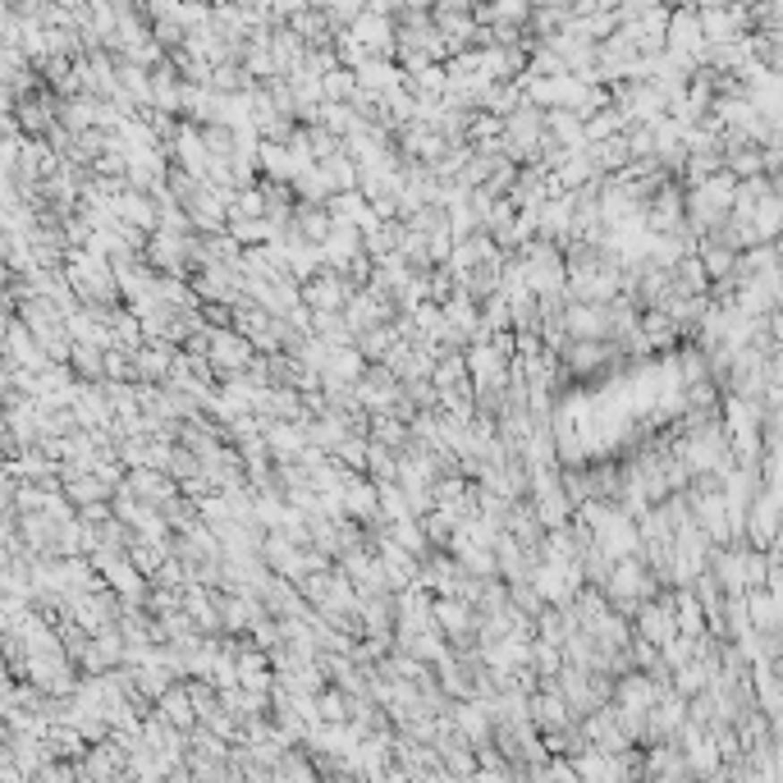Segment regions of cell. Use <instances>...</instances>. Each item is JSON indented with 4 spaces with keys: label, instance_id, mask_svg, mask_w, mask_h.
<instances>
[{
    "label": "cell",
    "instance_id": "6da1fadb",
    "mask_svg": "<svg viewBox=\"0 0 783 783\" xmlns=\"http://www.w3.org/2000/svg\"><path fill=\"white\" fill-rule=\"evenodd\" d=\"M605 592L618 600V605H637V600H651L655 596V573L646 568V559L637 555H623L609 564L605 573Z\"/></svg>",
    "mask_w": 783,
    "mask_h": 783
},
{
    "label": "cell",
    "instance_id": "30bf717a",
    "mask_svg": "<svg viewBox=\"0 0 783 783\" xmlns=\"http://www.w3.org/2000/svg\"><path fill=\"white\" fill-rule=\"evenodd\" d=\"M508 600H514L518 609H540V592H536L532 582H514V586H508Z\"/></svg>",
    "mask_w": 783,
    "mask_h": 783
},
{
    "label": "cell",
    "instance_id": "9c48e42d",
    "mask_svg": "<svg viewBox=\"0 0 783 783\" xmlns=\"http://www.w3.org/2000/svg\"><path fill=\"white\" fill-rule=\"evenodd\" d=\"M138 371H142L147 380H166V376H170V358L156 353V348H147V353H138Z\"/></svg>",
    "mask_w": 783,
    "mask_h": 783
},
{
    "label": "cell",
    "instance_id": "7a4b0ae2",
    "mask_svg": "<svg viewBox=\"0 0 783 783\" xmlns=\"http://www.w3.org/2000/svg\"><path fill=\"white\" fill-rule=\"evenodd\" d=\"M348 298H353V289H348L335 270H317V276L302 285V294H298V302L311 311V317H339Z\"/></svg>",
    "mask_w": 783,
    "mask_h": 783
},
{
    "label": "cell",
    "instance_id": "5b68a950",
    "mask_svg": "<svg viewBox=\"0 0 783 783\" xmlns=\"http://www.w3.org/2000/svg\"><path fill=\"white\" fill-rule=\"evenodd\" d=\"M559 358H564V367H573V371H596V367L605 362V348H600V344H564Z\"/></svg>",
    "mask_w": 783,
    "mask_h": 783
},
{
    "label": "cell",
    "instance_id": "52a82bcc",
    "mask_svg": "<svg viewBox=\"0 0 783 783\" xmlns=\"http://www.w3.org/2000/svg\"><path fill=\"white\" fill-rule=\"evenodd\" d=\"M133 490H138L142 499H151V504L170 499V481H166L161 472H138V477H133Z\"/></svg>",
    "mask_w": 783,
    "mask_h": 783
},
{
    "label": "cell",
    "instance_id": "8992f818",
    "mask_svg": "<svg viewBox=\"0 0 783 783\" xmlns=\"http://www.w3.org/2000/svg\"><path fill=\"white\" fill-rule=\"evenodd\" d=\"M436 618L445 623V633H449V637H463L467 628H472V614H467L463 600H458V605H454V600H436Z\"/></svg>",
    "mask_w": 783,
    "mask_h": 783
},
{
    "label": "cell",
    "instance_id": "277c9868",
    "mask_svg": "<svg viewBox=\"0 0 783 783\" xmlns=\"http://www.w3.org/2000/svg\"><path fill=\"white\" fill-rule=\"evenodd\" d=\"M353 92H358L353 69H330V73H321V97H326V106H348V101H353Z\"/></svg>",
    "mask_w": 783,
    "mask_h": 783
},
{
    "label": "cell",
    "instance_id": "3957f363",
    "mask_svg": "<svg viewBox=\"0 0 783 783\" xmlns=\"http://www.w3.org/2000/svg\"><path fill=\"white\" fill-rule=\"evenodd\" d=\"M289 234L298 243H307V248H326L330 243V234H335V220H330V211L326 207H294V225H289Z\"/></svg>",
    "mask_w": 783,
    "mask_h": 783
},
{
    "label": "cell",
    "instance_id": "ba28073f",
    "mask_svg": "<svg viewBox=\"0 0 783 783\" xmlns=\"http://www.w3.org/2000/svg\"><path fill=\"white\" fill-rule=\"evenodd\" d=\"M642 637H651V642L669 637V618H664L660 605H642Z\"/></svg>",
    "mask_w": 783,
    "mask_h": 783
}]
</instances>
